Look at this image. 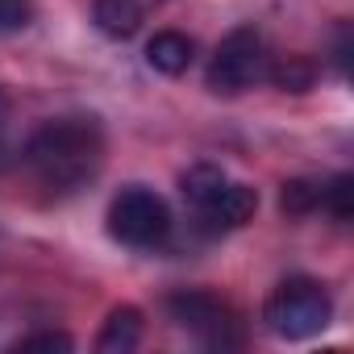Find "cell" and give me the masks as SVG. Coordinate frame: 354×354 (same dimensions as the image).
Masks as SVG:
<instances>
[{"mask_svg":"<svg viewBox=\"0 0 354 354\" xmlns=\"http://www.w3.org/2000/svg\"><path fill=\"white\" fill-rule=\"evenodd\" d=\"M254 213H259V192L246 188V184H234V180H225V184L217 188V196L196 209V217H201L209 230H238V225H246Z\"/></svg>","mask_w":354,"mask_h":354,"instance_id":"6","label":"cell"},{"mask_svg":"<svg viewBox=\"0 0 354 354\" xmlns=\"http://www.w3.org/2000/svg\"><path fill=\"white\" fill-rule=\"evenodd\" d=\"M26 162L38 175V184L67 196L80 192L84 184L96 180V171L104 162V133L96 117H55L46 121L30 146H26Z\"/></svg>","mask_w":354,"mask_h":354,"instance_id":"1","label":"cell"},{"mask_svg":"<svg viewBox=\"0 0 354 354\" xmlns=\"http://www.w3.org/2000/svg\"><path fill=\"white\" fill-rule=\"evenodd\" d=\"M321 201L337 221H350L354 217V175H337L329 188H321Z\"/></svg>","mask_w":354,"mask_h":354,"instance_id":"12","label":"cell"},{"mask_svg":"<svg viewBox=\"0 0 354 354\" xmlns=\"http://www.w3.org/2000/svg\"><path fill=\"white\" fill-rule=\"evenodd\" d=\"M271 80H275L283 92H304V88L313 84V67L300 63V59H288V63H279V67L271 71Z\"/></svg>","mask_w":354,"mask_h":354,"instance_id":"13","label":"cell"},{"mask_svg":"<svg viewBox=\"0 0 354 354\" xmlns=\"http://www.w3.org/2000/svg\"><path fill=\"white\" fill-rule=\"evenodd\" d=\"M221 184H225V171H221V167H209V162H201V167L184 171V180H180V188H184V201H188L192 209H201L205 201H213Z\"/></svg>","mask_w":354,"mask_h":354,"instance_id":"10","label":"cell"},{"mask_svg":"<svg viewBox=\"0 0 354 354\" xmlns=\"http://www.w3.org/2000/svg\"><path fill=\"white\" fill-rule=\"evenodd\" d=\"M142 5H146V9H150V5H158V0H142Z\"/></svg>","mask_w":354,"mask_h":354,"instance_id":"16","label":"cell"},{"mask_svg":"<svg viewBox=\"0 0 354 354\" xmlns=\"http://www.w3.org/2000/svg\"><path fill=\"white\" fill-rule=\"evenodd\" d=\"M263 67H267L263 34L250 30V26H242V30H234V34L221 38V46H217L205 80H209V88L217 96H238V92H246L263 75Z\"/></svg>","mask_w":354,"mask_h":354,"instance_id":"5","label":"cell"},{"mask_svg":"<svg viewBox=\"0 0 354 354\" xmlns=\"http://www.w3.org/2000/svg\"><path fill=\"white\" fill-rule=\"evenodd\" d=\"M167 313H171V321L180 325L184 333H192L209 350H234V346H242V329H238L234 308L225 300H217L213 292H175L167 300Z\"/></svg>","mask_w":354,"mask_h":354,"instance_id":"4","label":"cell"},{"mask_svg":"<svg viewBox=\"0 0 354 354\" xmlns=\"http://www.w3.org/2000/svg\"><path fill=\"white\" fill-rule=\"evenodd\" d=\"M109 234L121 246L154 250L171 234V209H167V201L158 192L133 184V188H125V192L113 196V205H109Z\"/></svg>","mask_w":354,"mask_h":354,"instance_id":"3","label":"cell"},{"mask_svg":"<svg viewBox=\"0 0 354 354\" xmlns=\"http://www.w3.org/2000/svg\"><path fill=\"white\" fill-rule=\"evenodd\" d=\"M192 55H196V42L188 34H175V30H162L146 42V63L158 75H184L192 67Z\"/></svg>","mask_w":354,"mask_h":354,"instance_id":"7","label":"cell"},{"mask_svg":"<svg viewBox=\"0 0 354 354\" xmlns=\"http://www.w3.org/2000/svg\"><path fill=\"white\" fill-rule=\"evenodd\" d=\"M317 205H321V188L308 184V180H292V184H283V192H279V209H283L288 217H304V213H313Z\"/></svg>","mask_w":354,"mask_h":354,"instance_id":"11","label":"cell"},{"mask_svg":"<svg viewBox=\"0 0 354 354\" xmlns=\"http://www.w3.org/2000/svg\"><path fill=\"white\" fill-rule=\"evenodd\" d=\"M34 21L30 0H0V34H21Z\"/></svg>","mask_w":354,"mask_h":354,"instance_id":"14","label":"cell"},{"mask_svg":"<svg viewBox=\"0 0 354 354\" xmlns=\"http://www.w3.org/2000/svg\"><path fill=\"white\" fill-rule=\"evenodd\" d=\"M138 342H142V313L121 304V308L109 313V321H104V329L96 337V350L100 354H129Z\"/></svg>","mask_w":354,"mask_h":354,"instance_id":"9","label":"cell"},{"mask_svg":"<svg viewBox=\"0 0 354 354\" xmlns=\"http://www.w3.org/2000/svg\"><path fill=\"white\" fill-rule=\"evenodd\" d=\"M329 317H333L329 292H325L317 279H304V275L283 279V283L267 296V304H263L267 329H271L275 337H288V342H304V337L321 333V329L329 325Z\"/></svg>","mask_w":354,"mask_h":354,"instance_id":"2","label":"cell"},{"mask_svg":"<svg viewBox=\"0 0 354 354\" xmlns=\"http://www.w3.org/2000/svg\"><path fill=\"white\" fill-rule=\"evenodd\" d=\"M142 13H146L142 0H96L92 5V21L109 38H133L142 30Z\"/></svg>","mask_w":354,"mask_h":354,"instance_id":"8","label":"cell"},{"mask_svg":"<svg viewBox=\"0 0 354 354\" xmlns=\"http://www.w3.org/2000/svg\"><path fill=\"white\" fill-rule=\"evenodd\" d=\"M17 350H71L67 333H34L26 342H17Z\"/></svg>","mask_w":354,"mask_h":354,"instance_id":"15","label":"cell"}]
</instances>
